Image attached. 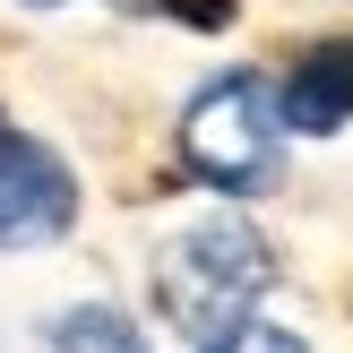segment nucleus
<instances>
[{
	"mask_svg": "<svg viewBox=\"0 0 353 353\" xmlns=\"http://www.w3.org/2000/svg\"><path fill=\"white\" fill-rule=\"evenodd\" d=\"M43 9H52V0H43Z\"/></svg>",
	"mask_w": 353,
	"mask_h": 353,
	"instance_id": "7",
	"label": "nucleus"
},
{
	"mask_svg": "<svg viewBox=\"0 0 353 353\" xmlns=\"http://www.w3.org/2000/svg\"><path fill=\"white\" fill-rule=\"evenodd\" d=\"M199 353H310L293 327H268V319H250V327H233V336H216V345H199Z\"/></svg>",
	"mask_w": 353,
	"mask_h": 353,
	"instance_id": "6",
	"label": "nucleus"
},
{
	"mask_svg": "<svg viewBox=\"0 0 353 353\" xmlns=\"http://www.w3.org/2000/svg\"><path fill=\"white\" fill-rule=\"evenodd\" d=\"M268 285H276V250L241 216H207V224H190V233H172L155 250V310L190 345H216L233 327H250Z\"/></svg>",
	"mask_w": 353,
	"mask_h": 353,
	"instance_id": "1",
	"label": "nucleus"
},
{
	"mask_svg": "<svg viewBox=\"0 0 353 353\" xmlns=\"http://www.w3.org/2000/svg\"><path fill=\"white\" fill-rule=\"evenodd\" d=\"M276 112H285V130H310V138L345 130V121H353V43H319V52L285 78Z\"/></svg>",
	"mask_w": 353,
	"mask_h": 353,
	"instance_id": "4",
	"label": "nucleus"
},
{
	"mask_svg": "<svg viewBox=\"0 0 353 353\" xmlns=\"http://www.w3.org/2000/svg\"><path fill=\"white\" fill-rule=\"evenodd\" d=\"M181 164L224 199H259L285 164V112H276L268 78H250V69L207 78L181 103Z\"/></svg>",
	"mask_w": 353,
	"mask_h": 353,
	"instance_id": "2",
	"label": "nucleus"
},
{
	"mask_svg": "<svg viewBox=\"0 0 353 353\" xmlns=\"http://www.w3.org/2000/svg\"><path fill=\"white\" fill-rule=\"evenodd\" d=\"M78 224V181L43 138L0 121V250H34Z\"/></svg>",
	"mask_w": 353,
	"mask_h": 353,
	"instance_id": "3",
	"label": "nucleus"
},
{
	"mask_svg": "<svg viewBox=\"0 0 353 353\" xmlns=\"http://www.w3.org/2000/svg\"><path fill=\"white\" fill-rule=\"evenodd\" d=\"M52 353H147V336H138L121 310L86 302V310H61V319H52Z\"/></svg>",
	"mask_w": 353,
	"mask_h": 353,
	"instance_id": "5",
	"label": "nucleus"
}]
</instances>
